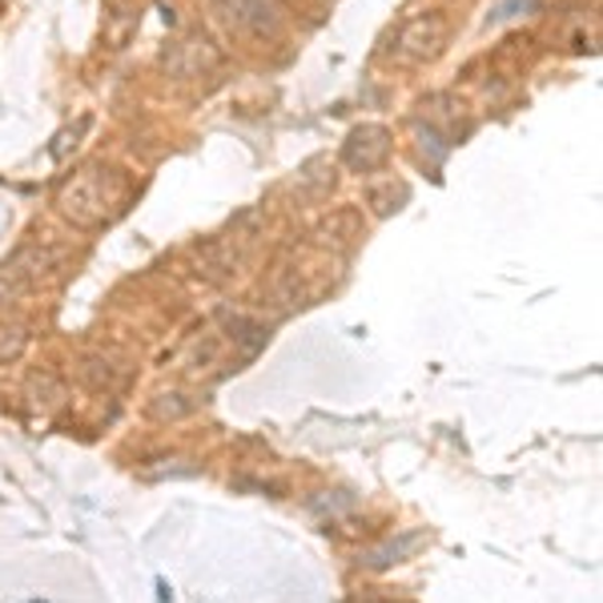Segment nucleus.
Wrapping results in <instances>:
<instances>
[{"mask_svg":"<svg viewBox=\"0 0 603 603\" xmlns=\"http://www.w3.org/2000/svg\"><path fill=\"white\" fill-rule=\"evenodd\" d=\"M125 206V182L117 169H105V165H94L61 189V213L77 226H105L113 221Z\"/></svg>","mask_w":603,"mask_h":603,"instance_id":"nucleus-1","label":"nucleus"},{"mask_svg":"<svg viewBox=\"0 0 603 603\" xmlns=\"http://www.w3.org/2000/svg\"><path fill=\"white\" fill-rule=\"evenodd\" d=\"M439 41H442V17H418L398 36V53L403 57H430L439 48Z\"/></svg>","mask_w":603,"mask_h":603,"instance_id":"nucleus-2","label":"nucleus"},{"mask_svg":"<svg viewBox=\"0 0 603 603\" xmlns=\"http://www.w3.org/2000/svg\"><path fill=\"white\" fill-rule=\"evenodd\" d=\"M386 157V133L379 125L371 129H359L347 145V162L350 165H362V169H374V165Z\"/></svg>","mask_w":603,"mask_h":603,"instance_id":"nucleus-3","label":"nucleus"}]
</instances>
